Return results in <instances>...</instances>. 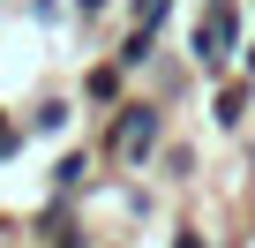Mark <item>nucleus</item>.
Segmentation results:
<instances>
[{
	"label": "nucleus",
	"mask_w": 255,
	"mask_h": 248,
	"mask_svg": "<svg viewBox=\"0 0 255 248\" xmlns=\"http://www.w3.org/2000/svg\"><path fill=\"white\" fill-rule=\"evenodd\" d=\"M150 136H158L150 113H128V120H120V151H150Z\"/></svg>",
	"instance_id": "f03ea898"
},
{
	"label": "nucleus",
	"mask_w": 255,
	"mask_h": 248,
	"mask_svg": "<svg viewBox=\"0 0 255 248\" xmlns=\"http://www.w3.org/2000/svg\"><path fill=\"white\" fill-rule=\"evenodd\" d=\"M180 248H195V241H180Z\"/></svg>",
	"instance_id": "7ed1b4c3"
},
{
	"label": "nucleus",
	"mask_w": 255,
	"mask_h": 248,
	"mask_svg": "<svg viewBox=\"0 0 255 248\" xmlns=\"http://www.w3.org/2000/svg\"><path fill=\"white\" fill-rule=\"evenodd\" d=\"M225 38H233V15H225V8H218V15H210V23H203V30H195V53H203V60H210V68H218V60H225Z\"/></svg>",
	"instance_id": "f257e3e1"
}]
</instances>
